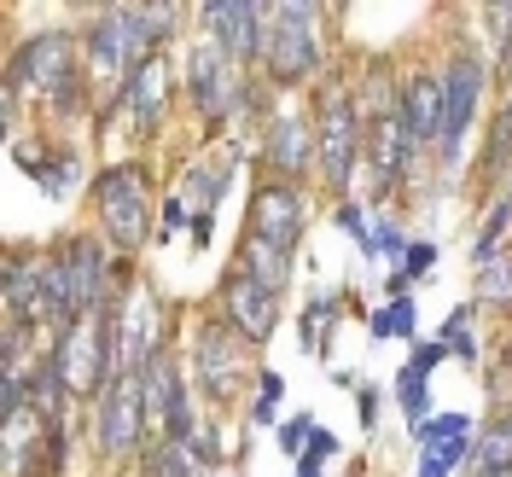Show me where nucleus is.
<instances>
[{
	"instance_id": "nucleus-1",
	"label": "nucleus",
	"mask_w": 512,
	"mask_h": 477,
	"mask_svg": "<svg viewBox=\"0 0 512 477\" xmlns=\"http://www.w3.org/2000/svg\"><path fill=\"white\" fill-rule=\"evenodd\" d=\"M6 94L24 105V94L41 111H59V117H82L88 105V64L76 53V35L70 30H41L30 41L12 47L6 59Z\"/></svg>"
},
{
	"instance_id": "nucleus-2",
	"label": "nucleus",
	"mask_w": 512,
	"mask_h": 477,
	"mask_svg": "<svg viewBox=\"0 0 512 477\" xmlns=\"http://www.w3.org/2000/svg\"><path fill=\"white\" fill-rule=\"evenodd\" d=\"M309 123H315V175L338 192V204H344L350 181L361 175V163H367V128L355 117V94L338 70H326L315 82Z\"/></svg>"
},
{
	"instance_id": "nucleus-3",
	"label": "nucleus",
	"mask_w": 512,
	"mask_h": 477,
	"mask_svg": "<svg viewBox=\"0 0 512 477\" xmlns=\"http://www.w3.org/2000/svg\"><path fill=\"white\" fill-rule=\"evenodd\" d=\"M315 18H320V6H303V0H291V6H268V18H262V53H256V76H262L274 94L320 82L326 64H320Z\"/></svg>"
},
{
	"instance_id": "nucleus-4",
	"label": "nucleus",
	"mask_w": 512,
	"mask_h": 477,
	"mask_svg": "<svg viewBox=\"0 0 512 477\" xmlns=\"http://www.w3.org/2000/svg\"><path fill=\"white\" fill-rule=\"evenodd\" d=\"M251 379H262V373H256L251 338L233 332L222 315L198 320V332H192V384H198V396H204L210 408H233Z\"/></svg>"
},
{
	"instance_id": "nucleus-5",
	"label": "nucleus",
	"mask_w": 512,
	"mask_h": 477,
	"mask_svg": "<svg viewBox=\"0 0 512 477\" xmlns=\"http://www.w3.org/2000/svg\"><path fill=\"white\" fill-rule=\"evenodd\" d=\"M94 216L111 239V251L134 262L152 239V187L140 163H105L94 175Z\"/></svg>"
},
{
	"instance_id": "nucleus-6",
	"label": "nucleus",
	"mask_w": 512,
	"mask_h": 477,
	"mask_svg": "<svg viewBox=\"0 0 512 477\" xmlns=\"http://www.w3.org/2000/svg\"><path fill=\"white\" fill-rule=\"evenodd\" d=\"M94 448L105 466H134L152 448V414H146V379L117 373L94 402Z\"/></svg>"
},
{
	"instance_id": "nucleus-7",
	"label": "nucleus",
	"mask_w": 512,
	"mask_h": 477,
	"mask_svg": "<svg viewBox=\"0 0 512 477\" xmlns=\"http://www.w3.org/2000/svg\"><path fill=\"white\" fill-rule=\"evenodd\" d=\"M53 367H59L70 402H99L105 396V384L117 379V361H111V303L99 315H82L53 344Z\"/></svg>"
},
{
	"instance_id": "nucleus-8",
	"label": "nucleus",
	"mask_w": 512,
	"mask_h": 477,
	"mask_svg": "<svg viewBox=\"0 0 512 477\" xmlns=\"http://www.w3.org/2000/svg\"><path fill=\"white\" fill-rule=\"evenodd\" d=\"M483 88H489L483 53L478 47H460V53L443 64V140H437V175H443V181L460 169V146H466V134L478 128Z\"/></svg>"
},
{
	"instance_id": "nucleus-9",
	"label": "nucleus",
	"mask_w": 512,
	"mask_h": 477,
	"mask_svg": "<svg viewBox=\"0 0 512 477\" xmlns=\"http://www.w3.org/2000/svg\"><path fill=\"white\" fill-rule=\"evenodd\" d=\"M245 94H251V70H239L216 41H198L187 53V99L210 128L245 117Z\"/></svg>"
},
{
	"instance_id": "nucleus-10",
	"label": "nucleus",
	"mask_w": 512,
	"mask_h": 477,
	"mask_svg": "<svg viewBox=\"0 0 512 477\" xmlns=\"http://www.w3.org/2000/svg\"><path fill=\"white\" fill-rule=\"evenodd\" d=\"M0 454H6V477H59L70 437L30 402V408L0 419Z\"/></svg>"
},
{
	"instance_id": "nucleus-11",
	"label": "nucleus",
	"mask_w": 512,
	"mask_h": 477,
	"mask_svg": "<svg viewBox=\"0 0 512 477\" xmlns=\"http://www.w3.org/2000/svg\"><path fill=\"white\" fill-rule=\"evenodd\" d=\"M53 256H59V274H64V291H70V309H76V320L99 315V309L111 303V291H117L111 251H105L99 239H88V233H64L59 245H53Z\"/></svg>"
},
{
	"instance_id": "nucleus-12",
	"label": "nucleus",
	"mask_w": 512,
	"mask_h": 477,
	"mask_svg": "<svg viewBox=\"0 0 512 477\" xmlns=\"http://www.w3.org/2000/svg\"><path fill=\"white\" fill-rule=\"evenodd\" d=\"M146 414H152V443H192L198 431V414H192V390L198 384L181 373L175 355H158L146 373Z\"/></svg>"
},
{
	"instance_id": "nucleus-13",
	"label": "nucleus",
	"mask_w": 512,
	"mask_h": 477,
	"mask_svg": "<svg viewBox=\"0 0 512 477\" xmlns=\"http://www.w3.org/2000/svg\"><path fill=\"white\" fill-rule=\"evenodd\" d=\"M88 82L99 88H111V99L123 94L128 70L140 64L134 53V35H128V6H99L94 18H88Z\"/></svg>"
},
{
	"instance_id": "nucleus-14",
	"label": "nucleus",
	"mask_w": 512,
	"mask_h": 477,
	"mask_svg": "<svg viewBox=\"0 0 512 477\" xmlns=\"http://www.w3.org/2000/svg\"><path fill=\"white\" fill-rule=\"evenodd\" d=\"M303 227H309V198H303V187L262 175V181H256V192H251V204H245V233H256V239H274V245L297 251Z\"/></svg>"
},
{
	"instance_id": "nucleus-15",
	"label": "nucleus",
	"mask_w": 512,
	"mask_h": 477,
	"mask_svg": "<svg viewBox=\"0 0 512 477\" xmlns=\"http://www.w3.org/2000/svg\"><path fill=\"white\" fill-rule=\"evenodd\" d=\"M216 315L233 326V332H245L256 350L280 332V297L268 286H256L251 274H239V268H227L222 286H216Z\"/></svg>"
},
{
	"instance_id": "nucleus-16",
	"label": "nucleus",
	"mask_w": 512,
	"mask_h": 477,
	"mask_svg": "<svg viewBox=\"0 0 512 477\" xmlns=\"http://www.w3.org/2000/svg\"><path fill=\"white\" fill-rule=\"evenodd\" d=\"M169 99H175V64H169V53H152V59H140L128 70V82H123V94L111 99V111H128V123L140 134H152L169 117Z\"/></svg>"
},
{
	"instance_id": "nucleus-17",
	"label": "nucleus",
	"mask_w": 512,
	"mask_h": 477,
	"mask_svg": "<svg viewBox=\"0 0 512 477\" xmlns=\"http://www.w3.org/2000/svg\"><path fill=\"white\" fill-rule=\"evenodd\" d=\"M198 18H204V35L222 47L227 59L239 64V70H251L256 53H262V18H268V6H256V0H210V6H198Z\"/></svg>"
},
{
	"instance_id": "nucleus-18",
	"label": "nucleus",
	"mask_w": 512,
	"mask_h": 477,
	"mask_svg": "<svg viewBox=\"0 0 512 477\" xmlns=\"http://www.w3.org/2000/svg\"><path fill=\"white\" fill-rule=\"evenodd\" d=\"M262 163H268L274 181L303 187V175L315 169V123L303 111H274L268 134H262Z\"/></svg>"
},
{
	"instance_id": "nucleus-19",
	"label": "nucleus",
	"mask_w": 512,
	"mask_h": 477,
	"mask_svg": "<svg viewBox=\"0 0 512 477\" xmlns=\"http://www.w3.org/2000/svg\"><path fill=\"white\" fill-rule=\"evenodd\" d=\"M414 158H419V146H414V134H408V123H402V111L367 128V163H361L367 169V198L379 204L384 192L402 187V175H408Z\"/></svg>"
},
{
	"instance_id": "nucleus-20",
	"label": "nucleus",
	"mask_w": 512,
	"mask_h": 477,
	"mask_svg": "<svg viewBox=\"0 0 512 477\" xmlns=\"http://www.w3.org/2000/svg\"><path fill=\"white\" fill-rule=\"evenodd\" d=\"M402 123H408L419 152H425V146L437 152V140H443V76H437V70L402 76Z\"/></svg>"
},
{
	"instance_id": "nucleus-21",
	"label": "nucleus",
	"mask_w": 512,
	"mask_h": 477,
	"mask_svg": "<svg viewBox=\"0 0 512 477\" xmlns=\"http://www.w3.org/2000/svg\"><path fill=\"white\" fill-rule=\"evenodd\" d=\"M233 268L251 274L256 286H268L274 297H286L291 274H297V251L274 245V239H256V233H239V251H233Z\"/></svg>"
},
{
	"instance_id": "nucleus-22",
	"label": "nucleus",
	"mask_w": 512,
	"mask_h": 477,
	"mask_svg": "<svg viewBox=\"0 0 512 477\" xmlns=\"http://www.w3.org/2000/svg\"><path fill=\"white\" fill-rule=\"evenodd\" d=\"M41 280H47V251L12 245L6 251V320H30L35 297H41Z\"/></svg>"
},
{
	"instance_id": "nucleus-23",
	"label": "nucleus",
	"mask_w": 512,
	"mask_h": 477,
	"mask_svg": "<svg viewBox=\"0 0 512 477\" xmlns=\"http://www.w3.org/2000/svg\"><path fill=\"white\" fill-rule=\"evenodd\" d=\"M18 169H24L30 181H41V192L64 198V192L76 187V175H82V158H76V152H24V146H18Z\"/></svg>"
},
{
	"instance_id": "nucleus-24",
	"label": "nucleus",
	"mask_w": 512,
	"mask_h": 477,
	"mask_svg": "<svg viewBox=\"0 0 512 477\" xmlns=\"http://www.w3.org/2000/svg\"><path fill=\"white\" fill-rule=\"evenodd\" d=\"M344 297H350V291H326V297H315V303L303 309V350L309 355L332 350V326L344 315Z\"/></svg>"
},
{
	"instance_id": "nucleus-25",
	"label": "nucleus",
	"mask_w": 512,
	"mask_h": 477,
	"mask_svg": "<svg viewBox=\"0 0 512 477\" xmlns=\"http://www.w3.org/2000/svg\"><path fill=\"white\" fill-rule=\"evenodd\" d=\"M472 466H478V472H507V466H512V408H507V414H495L478 431Z\"/></svg>"
},
{
	"instance_id": "nucleus-26",
	"label": "nucleus",
	"mask_w": 512,
	"mask_h": 477,
	"mask_svg": "<svg viewBox=\"0 0 512 477\" xmlns=\"http://www.w3.org/2000/svg\"><path fill=\"white\" fill-rule=\"evenodd\" d=\"M140 477H204L192 443H152L146 460H140Z\"/></svg>"
},
{
	"instance_id": "nucleus-27",
	"label": "nucleus",
	"mask_w": 512,
	"mask_h": 477,
	"mask_svg": "<svg viewBox=\"0 0 512 477\" xmlns=\"http://www.w3.org/2000/svg\"><path fill=\"white\" fill-rule=\"evenodd\" d=\"M472 303H478V309H501V315L512 309V245L495 256L489 268H478V297H472Z\"/></svg>"
},
{
	"instance_id": "nucleus-28",
	"label": "nucleus",
	"mask_w": 512,
	"mask_h": 477,
	"mask_svg": "<svg viewBox=\"0 0 512 477\" xmlns=\"http://www.w3.org/2000/svg\"><path fill=\"white\" fill-rule=\"evenodd\" d=\"M460 437H478V419H472V414H431V419L414 431L419 454H437V448L460 443Z\"/></svg>"
},
{
	"instance_id": "nucleus-29",
	"label": "nucleus",
	"mask_w": 512,
	"mask_h": 477,
	"mask_svg": "<svg viewBox=\"0 0 512 477\" xmlns=\"http://www.w3.org/2000/svg\"><path fill=\"white\" fill-rule=\"evenodd\" d=\"M507 233H512V192L489 204V216H483V227H478V245H472V262L489 268V262L501 256V239H507Z\"/></svg>"
},
{
	"instance_id": "nucleus-30",
	"label": "nucleus",
	"mask_w": 512,
	"mask_h": 477,
	"mask_svg": "<svg viewBox=\"0 0 512 477\" xmlns=\"http://www.w3.org/2000/svg\"><path fill=\"white\" fill-rule=\"evenodd\" d=\"M414 326H419V303L414 297H390L379 315L367 320V332H373L379 344H390V338H414Z\"/></svg>"
},
{
	"instance_id": "nucleus-31",
	"label": "nucleus",
	"mask_w": 512,
	"mask_h": 477,
	"mask_svg": "<svg viewBox=\"0 0 512 477\" xmlns=\"http://www.w3.org/2000/svg\"><path fill=\"white\" fill-rule=\"evenodd\" d=\"M396 408L408 414V425H414V431L431 419V379H425V373H414L408 361H402V373H396Z\"/></svg>"
},
{
	"instance_id": "nucleus-32",
	"label": "nucleus",
	"mask_w": 512,
	"mask_h": 477,
	"mask_svg": "<svg viewBox=\"0 0 512 477\" xmlns=\"http://www.w3.org/2000/svg\"><path fill=\"white\" fill-rule=\"evenodd\" d=\"M280 402H286V379L280 373H262L256 379V402H251V425H274Z\"/></svg>"
},
{
	"instance_id": "nucleus-33",
	"label": "nucleus",
	"mask_w": 512,
	"mask_h": 477,
	"mask_svg": "<svg viewBox=\"0 0 512 477\" xmlns=\"http://www.w3.org/2000/svg\"><path fill=\"white\" fill-rule=\"evenodd\" d=\"M472 448H478V437H460V443H448V448H437V454H425L419 460V472L414 477H448L460 460H472Z\"/></svg>"
},
{
	"instance_id": "nucleus-34",
	"label": "nucleus",
	"mask_w": 512,
	"mask_h": 477,
	"mask_svg": "<svg viewBox=\"0 0 512 477\" xmlns=\"http://www.w3.org/2000/svg\"><path fill=\"white\" fill-rule=\"evenodd\" d=\"M402 251H408V239H402V227H396V222H373L367 245H361L367 262H373V256H402Z\"/></svg>"
},
{
	"instance_id": "nucleus-35",
	"label": "nucleus",
	"mask_w": 512,
	"mask_h": 477,
	"mask_svg": "<svg viewBox=\"0 0 512 477\" xmlns=\"http://www.w3.org/2000/svg\"><path fill=\"white\" fill-rule=\"evenodd\" d=\"M431 268H437V245H431V239H414V245L402 251V268H396V274H402V280H425Z\"/></svg>"
},
{
	"instance_id": "nucleus-36",
	"label": "nucleus",
	"mask_w": 512,
	"mask_h": 477,
	"mask_svg": "<svg viewBox=\"0 0 512 477\" xmlns=\"http://www.w3.org/2000/svg\"><path fill=\"white\" fill-rule=\"evenodd\" d=\"M192 454H198V466H204V472H210V466H222V425H210V419H204V425L192 431Z\"/></svg>"
},
{
	"instance_id": "nucleus-37",
	"label": "nucleus",
	"mask_w": 512,
	"mask_h": 477,
	"mask_svg": "<svg viewBox=\"0 0 512 477\" xmlns=\"http://www.w3.org/2000/svg\"><path fill=\"white\" fill-rule=\"evenodd\" d=\"M274 437H280V448H286L291 460H303V448H309V437H315V425H309V414H291Z\"/></svg>"
},
{
	"instance_id": "nucleus-38",
	"label": "nucleus",
	"mask_w": 512,
	"mask_h": 477,
	"mask_svg": "<svg viewBox=\"0 0 512 477\" xmlns=\"http://www.w3.org/2000/svg\"><path fill=\"white\" fill-rule=\"evenodd\" d=\"M332 222L344 227V233H350L355 245H367V233H373V222H367V216H361V204H355V198H344V204H338V210H332Z\"/></svg>"
},
{
	"instance_id": "nucleus-39",
	"label": "nucleus",
	"mask_w": 512,
	"mask_h": 477,
	"mask_svg": "<svg viewBox=\"0 0 512 477\" xmlns=\"http://www.w3.org/2000/svg\"><path fill=\"white\" fill-rule=\"evenodd\" d=\"M355 414H361L367 437H373V425H379V384H361V390H355Z\"/></svg>"
},
{
	"instance_id": "nucleus-40",
	"label": "nucleus",
	"mask_w": 512,
	"mask_h": 477,
	"mask_svg": "<svg viewBox=\"0 0 512 477\" xmlns=\"http://www.w3.org/2000/svg\"><path fill=\"white\" fill-rule=\"evenodd\" d=\"M472 315H478V303H454L448 320H443V344L448 338H460V332H472Z\"/></svg>"
},
{
	"instance_id": "nucleus-41",
	"label": "nucleus",
	"mask_w": 512,
	"mask_h": 477,
	"mask_svg": "<svg viewBox=\"0 0 512 477\" xmlns=\"http://www.w3.org/2000/svg\"><path fill=\"white\" fill-rule=\"evenodd\" d=\"M443 344H419L414 355H408V367H414V373H425V379H431V373H437V367H443Z\"/></svg>"
},
{
	"instance_id": "nucleus-42",
	"label": "nucleus",
	"mask_w": 512,
	"mask_h": 477,
	"mask_svg": "<svg viewBox=\"0 0 512 477\" xmlns=\"http://www.w3.org/2000/svg\"><path fill=\"white\" fill-rule=\"evenodd\" d=\"M437 344H443V338H437ZM443 350H448V355H460L466 367H478V344H472V332H460V338H448Z\"/></svg>"
},
{
	"instance_id": "nucleus-43",
	"label": "nucleus",
	"mask_w": 512,
	"mask_h": 477,
	"mask_svg": "<svg viewBox=\"0 0 512 477\" xmlns=\"http://www.w3.org/2000/svg\"><path fill=\"white\" fill-rule=\"evenodd\" d=\"M483 18H489V24L512 41V0H507V6H483Z\"/></svg>"
},
{
	"instance_id": "nucleus-44",
	"label": "nucleus",
	"mask_w": 512,
	"mask_h": 477,
	"mask_svg": "<svg viewBox=\"0 0 512 477\" xmlns=\"http://www.w3.org/2000/svg\"><path fill=\"white\" fill-rule=\"evenodd\" d=\"M501 70H507V111H512V41L501 47Z\"/></svg>"
},
{
	"instance_id": "nucleus-45",
	"label": "nucleus",
	"mask_w": 512,
	"mask_h": 477,
	"mask_svg": "<svg viewBox=\"0 0 512 477\" xmlns=\"http://www.w3.org/2000/svg\"><path fill=\"white\" fill-rule=\"evenodd\" d=\"M501 367L512 373V332H507V344H501Z\"/></svg>"
},
{
	"instance_id": "nucleus-46",
	"label": "nucleus",
	"mask_w": 512,
	"mask_h": 477,
	"mask_svg": "<svg viewBox=\"0 0 512 477\" xmlns=\"http://www.w3.org/2000/svg\"><path fill=\"white\" fill-rule=\"evenodd\" d=\"M478 477H512V466H507V472H478Z\"/></svg>"
},
{
	"instance_id": "nucleus-47",
	"label": "nucleus",
	"mask_w": 512,
	"mask_h": 477,
	"mask_svg": "<svg viewBox=\"0 0 512 477\" xmlns=\"http://www.w3.org/2000/svg\"><path fill=\"white\" fill-rule=\"evenodd\" d=\"M210 477H239V472H210Z\"/></svg>"
},
{
	"instance_id": "nucleus-48",
	"label": "nucleus",
	"mask_w": 512,
	"mask_h": 477,
	"mask_svg": "<svg viewBox=\"0 0 512 477\" xmlns=\"http://www.w3.org/2000/svg\"><path fill=\"white\" fill-rule=\"evenodd\" d=\"M507 192H512V187H507Z\"/></svg>"
}]
</instances>
